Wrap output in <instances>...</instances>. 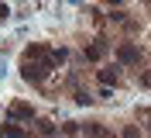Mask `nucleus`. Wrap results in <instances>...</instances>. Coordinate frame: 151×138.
<instances>
[{"label": "nucleus", "mask_w": 151, "mask_h": 138, "mask_svg": "<svg viewBox=\"0 0 151 138\" xmlns=\"http://www.w3.org/2000/svg\"><path fill=\"white\" fill-rule=\"evenodd\" d=\"M48 69H52V62H31V59H24V69H21V76L28 83H41L48 76Z\"/></svg>", "instance_id": "f257e3e1"}, {"label": "nucleus", "mask_w": 151, "mask_h": 138, "mask_svg": "<svg viewBox=\"0 0 151 138\" xmlns=\"http://www.w3.org/2000/svg\"><path fill=\"white\" fill-rule=\"evenodd\" d=\"M117 55H120V62H124V66L141 62V48H137V45H131V42H124V45L117 48Z\"/></svg>", "instance_id": "f03ea898"}, {"label": "nucleus", "mask_w": 151, "mask_h": 138, "mask_svg": "<svg viewBox=\"0 0 151 138\" xmlns=\"http://www.w3.org/2000/svg\"><path fill=\"white\" fill-rule=\"evenodd\" d=\"M103 55H106V42H93V45L86 48V59H93V62L103 59Z\"/></svg>", "instance_id": "7ed1b4c3"}, {"label": "nucleus", "mask_w": 151, "mask_h": 138, "mask_svg": "<svg viewBox=\"0 0 151 138\" xmlns=\"http://www.w3.org/2000/svg\"><path fill=\"white\" fill-rule=\"evenodd\" d=\"M10 114H14V118H31V114H35V110H31V104H24V100H17V104H14V107H10Z\"/></svg>", "instance_id": "20e7f679"}, {"label": "nucleus", "mask_w": 151, "mask_h": 138, "mask_svg": "<svg viewBox=\"0 0 151 138\" xmlns=\"http://www.w3.org/2000/svg\"><path fill=\"white\" fill-rule=\"evenodd\" d=\"M100 83H103V86L117 83V69H100Z\"/></svg>", "instance_id": "39448f33"}, {"label": "nucleus", "mask_w": 151, "mask_h": 138, "mask_svg": "<svg viewBox=\"0 0 151 138\" xmlns=\"http://www.w3.org/2000/svg\"><path fill=\"white\" fill-rule=\"evenodd\" d=\"M38 131H41V135H45V138H52V135H55V128H52L48 121H38Z\"/></svg>", "instance_id": "423d86ee"}, {"label": "nucleus", "mask_w": 151, "mask_h": 138, "mask_svg": "<svg viewBox=\"0 0 151 138\" xmlns=\"http://www.w3.org/2000/svg\"><path fill=\"white\" fill-rule=\"evenodd\" d=\"M4 138H24V135H21L14 124H4Z\"/></svg>", "instance_id": "0eeeda50"}, {"label": "nucleus", "mask_w": 151, "mask_h": 138, "mask_svg": "<svg viewBox=\"0 0 151 138\" xmlns=\"http://www.w3.org/2000/svg\"><path fill=\"white\" fill-rule=\"evenodd\" d=\"M120 138H141V131H137V128L131 124V128H124V135H120Z\"/></svg>", "instance_id": "6e6552de"}, {"label": "nucleus", "mask_w": 151, "mask_h": 138, "mask_svg": "<svg viewBox=\"0 0 151 138\" xmlns=\"http://www.w3.org/2000/svg\"><path fill=\"white\" fill-rule=\"evenodd\" d=\"M141 86H148V90H151V69H144V73H141Z\"/></svg>", "instance_id": "1a4fd4ad"}, {"label": "nucleus", "mask_w": 151, "mask_h": 138, "mask_svg": "<svg viewBox=\"0 0 151 138\" xmlns=\"http://www.w3.org/2000/svg\"><path fill=\"white\" fill-rule=\"evenodd\" d=\"M106 4H120V0H106Z\"/></svg>", "instance_id": "9d476101"}]
</instances>
